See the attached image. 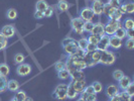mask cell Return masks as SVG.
<instances>
[{"label": "cell", "instance_id": "cell-36", "mask_svg": "<svg viewBox=\"0 0 134 101\" xmlns=\"http://www.w3.org/2000/svg\"><path fill=\"white\" fill-rule=\"evenodd\" d=\"M8 40L5 36H3V34L0 33V51H3L5 47H7Z\"/></svg>", "mask_w": 134, "mask_h": 101}, {"label": "cell", "instance_id": "cell-34", "mask_svg": "<svg viewBox=\"0 0 134 101\" xmlns=\"http://www.w3.org/2000/svg\"><path fill=\"white\" fill-rule=\"evenodd\" d=\"M93 27H94V22L93 21H86L85 24H84V31L88 33V34H91Z\"/></svg>", "mask_w": 134, "mask_h": 101}, {"label": "cell", "instance_id": "cell-13", "mask_svg": "<svg viewBox=\"0 0 134 101\" xmlns=\"http://www.w3.org/2000/svg\"><path fill=\"white\" fill-rule=\"evenodd\" d=\"M119 92H120V89L115 84H110V85H108L107 87L105 88V93H106V95H107V97L109 99L113 98Z\"/></svg>", "mask_w": 134, "mask_h": 101}, {"label": "cell", "instance_id": "cell-48", "mask_svg": "<svg viewBox=\"0 0 134 101\" xmlns=\"http://www.w3.org/2000/svg\"><path fill=\"white\" fill-rule=\"evenodd\" d=\"M85 100L86 101H97V94H96V93H94V94H89Z\"/></svg>", "mask_w": 134, "mask_h": 101}, {"label": "cell", "instance_id": "cell-9", "mask_svg": "<svg viewBox=\"0 0 134 101\" xmlns=\"http://www.w3.org/2000/svg\"><path fill=\"white\" fill-rule=\"evenodd\" d=\"M104 5L105 3L102 0H95L91 4V9L93 10L95 15H102L103 14V10H104Z\"/></svg>", "mask_w": 134, "mask_h": 101}, {"label": "cell", "instance_id": "cell-47", "mask_svg": "<svg viewBox=\"0 0 134 101\" xmlns=\"http://www.w3.org/2000/svg\"><path fill=\"white\" fill-rule=\"evenodd\" d=\"M126 38L134 40V28L133 29H127L126 30Z\"/></svg>", "mask_w": 134, "mask_h": 101}, {"label": "cell", "instance_id": "cell-3", "mask_svg": "<svg viewBox=\"0 0 134 101\" xmlns=\"http://www.w3.org/2000/svg\"><path fill=\"white\" fill-rule=\"evenodd\" d=\"M115 61H116V56H115V54L113 52H111L109 50L101 52L99 64L105 65V66H111V65L114 64Z\"/></svg>", "mask_w": 134, "mask_h": 101}, {"label": "cell", "instance_id": "cell-37", "mask_svg": "<svg viewBox=\"0 0 134 101\" xmlns=\"http://www.w3.org/2000/svg\"><path fill=\"white\" fill-rule=\"evenodd\" d=\"M118 95L120 96L121 101H131V99H132V97L128 94L126 91H120Z\"/></svg>", "mask_w": 134, "mask_h": 101}, {"label": "cell", "instance_id": "cell-19", "mask_svg": "<svg viewBox=\"0 0 134 101\" xmlns=\"http://www.w3.org/2000/svg\"><path fill=\"white\" fill-rule=\"evenodd\" d=\"M20 84L17 80H14V79H11V80H8L7 82V90L11 91V92H16L17 90H19Z\"/></svg>", "mask_w": 134, "mask_h": 101}, {"label": "cell", "instance_id": "cell-41", "mask_svg": "<svg viewBox=\"0 0 134 101\" xmlns=\"http://www.w3.org/2000/svg\"><path fill=\"white\" fill-rule=\"evenodd\" d=\"M108 3L114 8H119L122 3V0H109Z\"/></svg>", "mask_w": 134, "mask_h": 101}, {"label": "cell", "instance_id": "cell-31", "mask_svg": "<svg viewBox=\"0 0 134 101\" xmlns=\"http://www.w3.org/2000/svg\"><path fill=\"white\" fill-rule=\"evenodd\" d=\"M17 14L18 13H17V10H16V9H14V8H9L6 12V16L8 19L14 20V19H16Z\"/></svg>", "mask_w": 134, "mask_h": 101}, {"label": "cell", "instance_id": "cell-25", "mask_svg": "<svg viewBox=\"0 0 134 101\" xmlns=\"http://www.w3.org/2000/svg\"><path fill=\"white\" fill-rule=\"evenodd\" d=\"M78 93L74 90V88L72 87L71 84H68V91H67V98L69 99H75L78 97Z\"/></svg>", "mask_w": 134, "mask_h": 101}, {"label": "cell", "instance_id": "cell-39", "mask_svg": "<svg viewBox=\"0 0 134 101\" xmlns=\"http://www.w3.org/2000/svg\"><path fill=\"white\" fill-rule=\"evenodd\" d=\"M100 56H101V52L100 51H98V50L92 53V59H93V61H94L95 65H98V64H99Z\"/></svg>", "mask_w": 134, "mask_h": 101}, {"label": "cell", "instance_id": "cell-35", "mask_svg": "<svg viewBox=\"0 0 134 101\" xmlns=\"http://www.w3.org/2000/svg\"><path fill=\"white\" fill-rule=\"evenodd\" d=\"M92 86L94 88V92L96 94H97V93H100V92L103 91V85H102V83L98 82V81L94 82V83L92 84Z\"/></svg>", "mask_w": 134, "mask_h": 101}, {"label": "cell", "instance_id": "cell-26", "mask_svg": "<svg viewBox=\"0 0 134 101\" xmlns=\"http://www.w3.org/2000/svg\"><path fill=\"white\" fill-rule=\"evenodd\" d=\"M101 40V36L100 35H97V34H90L87 36V40L88 42H91V44H94V45H98L99 41Z\"/></svg>", "mask_w": 134, "mask_h": 101}, {"label": "cell", "instance_id": "cell-29", "mask_svg": "<svg viewBox=\"0 0 134 101\" xmlns=\"http://www.w3.org/2000/svg\"><path fill=\"white\" fill-rule=\"evenodd\" d=\"M27 97L26 93H25V91H23V90H17L16 92H15V94H14V99L17 101H24V99Z\"/></svg>", "mask_w": 134, "mask_h": 101}, {"label": "cell", "instance_id": "cell-33", "mask_svg": "<svg viewBox=\"0 0 134 101\" xmlns=\"http://www.w3.org/2000/svg\"><path fill=\"white\" fill-rule=\"evenodd\" d=\"M114 35L115 36H117L118 39H120V40H123V39H125V38H126V30L121 26L116 30V33L114 34Z\"/></svg>", "mask_w": 134, "mask_h": 101}, {"label": "cell", "instance_id": "cell-20", "mask_svg": "<svg viewBox=\"0 0 134 101\" xmlns=\"http://www.w3.org/2000/svg\"><path fill=\"white\" fill-rule=\"evenodd\" d=\"M123 16V13L121 12V10L119 8H114V10L111 12V14L108 16L109 19L111 20H115V21H120L121 18Z\"/></svg>", "mask_w": 134, "mask_h": 101}, {"label": "cell", "instance_id": "cell-27", "mask_svg": "<svg viewBox=\"0 0 134 101\" xmlns=\"http://www.w3.org/2000/svg\"><path fill=\"white\" fill-rule=\"evenodd\" d=\"M58 77L59 79L62 81H66L68 79H70V72L68 71L67 69H64V70H60L58 72Z\"/></svg>", "mask_w": 134, "mask_h": 101}, {"label": "cell", "instance_id": "cell-42", "mask_svg": "<svg viewBox=\"0 0 134 101\" xmlns=\"http://www.w3.org/2000/svg\"><path fill=\"white\" fill-rule=\"evenodd\" d=\"M125 91H126L131 97H133L134 96V83L133 82H131V83L129 84V86L125 89Z\"/></svg>", "mask_w": 134, "mask_h": 101}, {"label": "cell", "instance_id": "cell-16", "mask_svg": "<svg viewBox=\"0 0 134 101\" xmlns=\"http://www.w3.org/2000/svg\"><path fill=\"white\" fill-rule=\"evenodd\" d=\"M70 78L71 81H82L86 80V76L83 70H76L74 72H72L70 74Z\"/></svg>", "mask_w": 134, "mask_h": 101}, {"label": "cell", "instance_id": "cell-40", "mask_svg": "<svg viewBox=\"0 0 134 101\" xmlns=\"http://www.w3.org/2000/svg\"><path fill=\"white\" fill-rule=\"evenodd\" d=\"M54 69L57 72H59L60 70H64L66 69V62H63V61H59L54 64Z\"/></svg>", "mask_w": 134, "mask_h": 101}, {"label": "cell", "instance_id": "cell-53", "mask_svg": "<svg viewBox=\"0 0 134 101\" xmlns=\"http://www.w3.org/2000/svg\"><path fill=\"white\" fill-rule=\"evenodd\" d=\"M11 101H17V100H15V99H12V100H11Z\"/></svg>", "mask_w": 134, "mask_h": 101}, {"label": "cell", "instance_id": "cell-44", "mask_svg": "<svg viewBox=\"0 0 134 101\" xmlns=\"http://www.w3.org/2000/svg\"><path fill=\"white\" fill-rule=\"evenodd\" d=\"M95 51H97V46L94 45V44L88 42L87 47H86V52H88V53H92V52H95Z\"/></svg>", "mask_w": 134, "mask_h": 101}, {"label": "cell", "instance_id": "cell-43", "mask_svg": "<svg viewBox=\"0 0 134 101\" xmlns=\"http://www.w3.org/2000/svg\"><path fill=\"white\" fill-rule=\"evenodd\" d=\"M125 47L127 49V50H133L134 49V40L132 39H127L126 40V42H125Z\"/></svg>", "mask_w": 134, "mask_h": 101}, {"label": "cell", "instance_id": "cell-8", "mask_svg": "<svg viewBox=\"0 0 134 101\" xmlns=\"http://www.w3.org/2000/svg\"><path fill=\"white\" fill-rule=\"evenodd\" d=\"M31 72V66L27 63H22V64H19L17 65V68H16V74L20 76V77H25L27 75L30 74Z\"/></svg>", "mask_w": 134, "mask_h": 101}, {"label": "cell", "instance_id": "cell-17", "mask_svg": "<svg viewBox=\"0 0 134 101\" xmlns=\"http://www.w3.org/2000/svg\"><path fill=\"white\" fill-rule=\"evenodd\" d=\"M132 82L131 80V78L130 77H128V76H123L122 78H121L120 80L118 81V88L122 90V91H125V89L129 86V84Z\"/></svg>", "mask_w": 134, "mask_h": 101}, {"label": "cell", "instance_id": "cell-11", "mask_svg": "<svg viewBox=\"0 0 134 101\" xmlns=\"http://www.w3.org/2000/svg\"><path fill=\"white\" fill-rule=\"evenodd\" d=\"M109 40H110V36L109 35H107V34L102 35L99 44L97 45V50L100 51V52L109 50Z\"/></svg>", "mask_w": 134, "mask_h": 101}, {"label": "cell", "instance_id": "cell-54", "mask_svg": "<svg viewBox=\"0 0 134 101\" xmlns=\"http://www.w3.org/2000/svg\"><path fill=\"white\" fill-rule=\"evenodd\" d=\"M109 101H110V100H109Z\"/></svg>", "mask_w": 134, "mask_h": 101}, {"label": "cell", "instance_id": "cell-10", "mask_svg": "<svg viewBox=\"0 0 134 101\" xmlns=\"http://www.w3.org/2000/svg\"><path fill=\"white\" fill-rule=\"evenodd\" d=\"M119 9L121 10V12L124 13L131 14L134 12V2L133 1H126V2H123L121 3Z\"/></svg>", "mask_w": 134, "mask_h": 101}, {"label": "cell", "instance_id": "cell-4", "mask_svg": "<svg viewBox=\"0 0 134 101\" xmlns=\"http://www.w3.org/2000/svg\"><path fill=\"white\" fill-rule=\"evenodd\" d=\"M67 91L68 84L60 83L57 87L54 88V91L53 93V97L57 100H66L67 99Z\"/></svg>", "mask_w": 134, "mask_h": 101}, {"label": "cell", "instance_id": "cell-2", "mask_svg": "<svg viewBox=\"0 0 134 101\" xmlns=\"http://www.w3.org/2000/svg\"><path fill=\"white\" fill-rule=\"evenodd\" d=\"M62 47L64 49L65 53L68 56H73L76 53H78V40H76L73 38H66L62 41Z\"/></svg>", "mask_w": 134, "mask_h": 101}, {"label": "cell", "instance_id": "cell-30", "mask_svg": "<svg viewBox=\"0 0 134 101\" xmlns=\"http://www.w3.org/2000/svg\"><path fill=\"white\" fill-rule=\"evenodd\" d=\"M88 45V40L87 38H82L78 40V47L80 51H83V52H86V47H87Z\"/></svg>", "mask_w": 134, "mask_h": 101}, {"label": "cell", "instance_id": "cell-6", "mask_svg": "<svg viewBox=\"0 0 134 101\" xmlns=\"http://www.w3.org/2000/svg\"><path fill=\"white\" fill-rule=\"evenodd\" d=\"M84 24H85V21L81 18L80 16L76 17V18H73L71 20V27L72 29L74 30L77 34H84Z\"/></svg>", "mask_w": 134, "mask_h": 101}, {"label": "cell", "instance_id": "cell-1", "mask_svg": "<svg viewBox=\"0 0 134 101\" xmlns=\"http://www.w3.org/2000/svg\"><path fill=\"white\" fill-rule=\"evenodd\" d=\"M84 54L85 52L79 50L78 53H76L73 56H68L66 61V69L70 72V74L76 70H84L87 68L86 63L84 61Z\"/></svg>", "mask_w": 134, "mask_h": 101}, {"label": "cell", "instance_id": "cell-21", "mask_svg": "<svg viewBox=\"0 0 134 101\" xmlns=\"http://www.w3.org/2000/svg\"><path fill=\"white\" fill-rule=\"evenodd\" d=\"M121 25H122V27H123L125 30H127V29H133L134 28V21L131 17H128V18H126V19L121 23Z\"/></svg>", "mask_w": 134, "mask_h": 101}, {"label": "cell", "instance_id": "cell-45", "mask_svg": "<svg viewBox=\"0 0 134 101\" xmlns=\"http://www.w3.org/2000/svg\"><path fill=\"white\" fill-rule=\"evenodd\" d=\"M53 13H54V9H53V7L48 6L47 9L43 11V16H44V17H51V16L53 15Z\"/></svg>", "mask_w": 134, "mask_h": 101}, {"label": "cell", "instance_id": "cell-49", "mask_svg": "<svg viewBox=\"0 0 134 101\" xmlns=\"http://www.w3.org/2000/svg\"><path fill=\"white\" fill-rule=\"evenodd\" d=\"M44 16H43V12H41V11H35L34 12V18H36V19H42Z\"/></svg>", "mask_w": 134, "mask_h": 101}, {"label": "cell", "instance_id": "cell-22", "mask_svg": "<svg viewBox=\"0 0 134 101\" xmlns=\"http://www.w3.org/2000/svg\"><path fill=\"white\" fill-rule=\"evenodd\" d=\"M57 7H58V9L60 10V12H66L68 9L70 8V4L68 3V1H66V0H60L58 2V4H57Z\"/></svg>", "mask_w": 134, "mask_h": 101}, {"label": "cell", "instance_id": "cell-46", "mask_svg": "<svg viewBox=\"0 0 134 101\" xmlns=\"http://www.w3.org/2000/svg\"><path fill=\"white\" fill-rule=\"evenodd\" d=\"M84 91H85L87 94H94V93H95L94 88H93V86H92V85H87Z\"/></svg>", "mask_w": 134, "mask_h": 101}, {"label": "cell", "instance_id": "cell-28", "mask_svg": "<svg viewBox=\"0 0 134 101\" xmlns=\"http://www.w3.org/2000/svg\"><path fill=\"white\" fill-rule=\"evenodd\" d=\"M9 73H10V68H9V66L7 64H5V63H1L0 64V75L7 77L9 75Z\"/></svg>", "mask_w": 134, "mask_h": 101}, {"label": "cell", "instance_id": "cell-12", "mask_svg": "<svg viewBox=\"0 0 134 101\" xmlns=\"http://www.w3.org/2000/svg\"><path fill=\"white\" fill-rule=\"evenodd\" d=\"M72 85V87L74 88V90L78 93V94H81L85 88L87 86V83H86V80H82V81H71L70 83Z\"/></svg>", "mask_w": 134, "mask_h": 101}, {"label": "cell", "instance_id": "cell-24", "mask_svg": "<svg viewBox=\"0 0 134 101\" xmlns=\"http://www.w3.org/2000/svg\"><path fill=\"white\" fill-rule=\"evenodd\" d=\"M7 82H8L7 77L0 75V93H3L7 90Z\"/></svg>", "mask_w": 134, "mask_h": 101}, {"label": "cell", "instance_id": "cell-15", "mask_svg": "<svg viewBox=\"0 0 134 101\" xmlns=\"http://www.w3.org/2000/svg\"><path fill=\"white\" fill-rule=\"evenodd\" d=\"M123 45V41L122 40L118 39L117 36L115 35H111L110 36V40H109V47H112L113 50H118L120 49Z\"/></svg>", "mask_w": 134, "mask_h": 101}, {"label": "cell", "instance_id": "cell-38", "mask_svg": "<svg viewBox=\"0 0 134 101\" xmlns=\"http://www.w3.org/2000/svg\"><path fill=\"white\" fill-rule=\"evenodd\" d=\"M112 76H113V79L118 82V81L120 80L121 78L124 76V73H123V71H121V70H115L114 72L112 73Z\"/></svg>", "mask_w": 134, "mask_h": 101}, {"label": "cell", "instance_id": "cell-51", "mask_svg": "<svg viewBox=\"0 0 134 101\" xmlns=\"http://www.w3.org/2000/svg\"><path fill=\"white\" fill-rule=\"evenodd\" d=\"M77 101H86V100H85V99H83V98H81V97H80V98H79V99H78Z\"/></svg>", "mask_w": 134, "mask_h": 101}, {"label": "cell", "instance_id": "cell-23", "mask_svg": "<svg viewBox=\"0 0 134 101\" xmlns=\"http://www.w3.org/2000/svg\"><path fill=\"white\" fill-rule=\"evenodd\" d=\"M48 6H49V5L47 4V2L46 1V0H38V1L36 2L35 8H36V10H37V11H41V12H43V11H44Z\"/></svg>", "mask_w": 134, "mask_h": 101}, {"label": "cell", "instance_id": "cell-5", "mask_svg": "<svg viewBox=\"0 0 134 101\" xmlns=\"http://www.w3.org/2000/svg\"><path fill=\"white\" fill-rule=\"evenodd\" d=\"M121 26L122 25H121L120 21H115V20L109 19L107 23L104 24V33H105V34L109 35V36L114 35L116 30Z\"/></svg>", "mask_w": 134, "mask_h": 101}, {"label": "cell", "instance_id": "cell-52", "mask_svg": "<svg viewBox=\"0 0 134 101\" xmlns=\"http://www.w3.org/2000/svg\"><path fill=\"white\" fill-rule=\"evenodd\" d=\"M87 1H89V2H91V3H92V2H93V1H95V0H87Z\"/></svg>", "mask_w": 134, "mask_h": 101}, {"label": "cell", "instance_id": "cell-32", "mask_svg": "<svg viewBox=\"0 0 134 101\" xmlns=\"http://www.w3.org/2000/svg\"><path fill=\"white\" fill-rule=\"evenodd\" d=\"M14 63L16 64V65H19V64H22L24 60H25V57H24V55L21 54V53H17V54L14 55Z\"/></svg>", "mask_w": 134, "mask_h": 101}, {"label": "cell", "instance_id": "cell-7", "mask_svg": "<svg viewBox=\"0 0 134 101\" xmlns=\"http://www.w3.org/2000/svg\"><path fill=\"white\" fill-rule=\"evenodd\" d=\"M80 17L85 22L86 21H93V19H94L95 17V14L93 12V10L91 9V7L86 6L80 11Z\"/></svg>", "mask_w": 134, "mask_h": 101}, {"label": "cell", "instance_id": "cell-14", "mask_svg": "<svg viewBox=\"0 0 134 101\" xmlns=\"http://www.w3.org/2000/svg\"><path fill=\"white\" fill-rule=\"evenodd\" d=\"M0 33L3 34V36H5L7 40H8V39L12 38L14 34H15V27L12 24H7V25L2 27V29H1Z\"/></svg>", "mask_w": 134, "mask_h": 101}, {"label": "cell", "instance_id": "cell-50", "mask_svg": "<svg viewBox=\"0 0 134 101\" xmlns=\"http://www.w3.org/2000/svg\"><path fill=\"white\" fill-rule=\"evenodd\" d=\"M24 101H34V99H32L31 97H28V96H27L26 98L24 99Z\"/></svg>", "mask_w": 134, "mask_h": 101}, {"label": "cell", "instance_id": "cell-18", "mask_svg": "<svg viewBox=\"0 0 134 101\" xmlns=\"http://www.w3.org/2000/svg\"><path fill=\"white\" fill-rule=\"evenodd\" d=\"M91 34H97V35H104L105 33H104V23L102 22H97V23H94V27L91 31Z\"/></svg>", "mask_w": 134, "mask_h": 101}]
</instances>
